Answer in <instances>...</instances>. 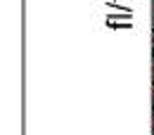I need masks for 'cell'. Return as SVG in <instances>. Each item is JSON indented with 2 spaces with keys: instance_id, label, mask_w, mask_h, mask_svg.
<instances>
[{
  "instance_id": "cell-1",
  "label": "cell",
  "mask_w": 154,
  "mask_h": 135,
  "mask_svg": "<svg viewBox=\"0 0 154 135\" xmlns=\"http://www.w3.org/2000/svg\"><path fill=\"white\" fill-rule=\"evenodd\" d=\"M152 83H154V69H152Z\"/></svg>"
},
{
  "instance_id": "cell-3",
  "label": "cell",
  "mask_w": 154,
  "mask_h": 135,
  "mask_svg": "<svg viewBox=\"0 0 154 135\" xmlns=\"http://www.w3.org/2000/svg\"><path fill=\"white\" fill-rule=\"evenodd\" d=\"M152 100H154V90H152Z\"/></svg>"
},
{
  "instance_id": "cell-2",
  "label": "cell",
  "mask_w": 154,
  "mask_h": 135,
  "mask_svg": "<svg viewBox=\"0 0 154 135\" xmlns=\"http://www.w3.org/2000/svg\"><path fill=\"white\" fill-rule=\"evenodd\" d=\"M152 126H154V116H152Z\"/></svg>"
}]
</instances>
